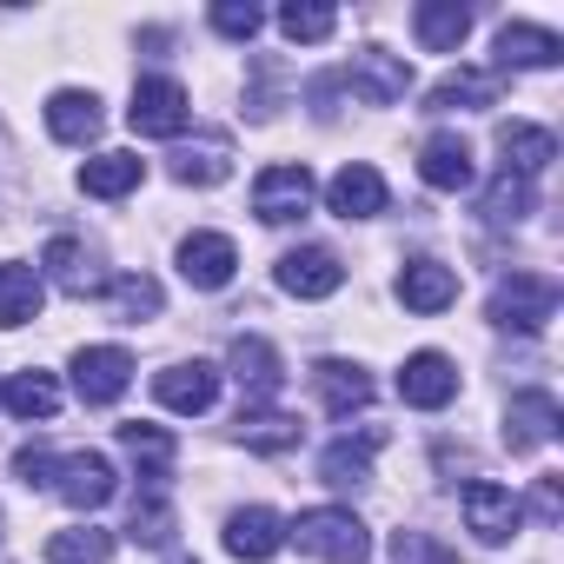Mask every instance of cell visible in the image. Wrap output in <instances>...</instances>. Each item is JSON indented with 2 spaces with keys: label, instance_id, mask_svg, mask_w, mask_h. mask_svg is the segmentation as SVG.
<instances>
[{
  "label": "cell",
  "instance_id": "1",
  "mask_svg": "<svg viewBox=\"0 0 564 564\" xmlns=\"http://www.w3.org/2000/svg\"><path fill=\"white\" fill-rule=\"evenodd\" d=\"M286 538H293L300 551L326 557V564H366V557H372L366 518L346 511V505H313V511H300V518L286 524Z\"/></svg>",
  "mask_w": 564,
  "mask_h": 564
},
{
  "label": "cell",
  "instance_id": "37",
  "mask_svg": "<svg viewBox=\"0 0 564 564\" xmlns=\"http://www.w3.org/2000/svg\"><path fill=\"white\" fill-rule=\"evenodd\" d=\"M333 28H339V14L333 8H319V0H293V8H279V34L286 41H333Z\"/></svg>",
  "mask_w": 564,
  "mask_h": 564
},
{
  "label": "cell",
  "instance_id": "28",
  "mask_svg": "<svg viewBox=\"0 0 564 564\" xmlns=\"http://www.w3.org/2000/svg\"><path fill=\"white\" fill-rule=\"evenodd\" d=\"M140 180H147V160L140 153H94L80 166V193H94V199H127Z\"/></svg>",
  "mask_w": 564,
  "mask_h": 564
},
{
  "label": "cell",
  "instance_id": "19",
  "mask_svg": "<svg viewBox=\"0 0 564 564\" xmlns=\"http://www.w3.org/2000/svg\"><path fill=\"white\" fill-rule=\"evenodd\" d=\"M399 300H405V313H445L452 300H458V272L452 265H438V259H405V272H399Z\"/></svg>",
  "mask_w": 564,
  "mask_h": 564
},
{
  "label": "cell",
  "instance_id": "24",
  "mask_svg": "<svg viewBox=\"0 0 564 564\" xmlns=\"http://www.w3.org/2000/svg\"><path fill=\"white\" fill-rule=\"evenodd\" d=\"M564 61V41L551 28H531V21H505L498 28V67H557Z\"/></svg>",
  "mask_w": 564,
  "mask_h": 564
},
{
  "label": "cell",
  "instance_id": "35",
  "mask_svg": "<svg viewBox=\"0 0 564 564\" xmlns=\"http://www.w3.org/2000/svg\"><path fill=\"white\" fill-rule=\"evenodd\" d=\"M47 557H54V564H107V557H113V531H100V524L54 531V538H47Z\"/></svg>",
  "mask_w": 564,
  "mask_h": 564
},
{
  "label": "cell",
  "instance_id": "27",
  "mask_svg": "<svg viewBox=\"0 0 564 564\" xmlns=\"http://www.w3.org/2000/svg\"><path fill=\"white\" fill-rule=\"evenodd\" d=\"M425 107H432V113H452V107H465V113L498 107V74H485V67H458V74H445V80L425 94Z\"/></svg>",
  "mask_w": 564,
  "mask_h": 564
},
{
  "label": "cell",
  "instance_id": "32",
  "mask_svg": "<svg viewBox=\"0 0 564 564\" xmlns=\"http://www.w3.org/2000/svg\"><path fill=\"white\" fill-rule=\"evenodd\" d=\"M531 206H538V193H531V180H518V173H498V180L485 186V199H478V213H485L491 226H518V219H531Z\"/></svg>",
  "mask_w": 564,
  "mask_h": 564
},
{
  "label": "cell",
  "instance_id": "20",
  "mask_svg": "<svg viewBox=\"0 0 564 564\" xmlns=\"http://www.w3.org/2000/svg\"><path fill=\"white\" fill-rule=\"evenodd\" d=\"M471 147L458 140V133H432L425 147H419V180L432 186V193H465L471 186Z\"/></svg>",
  "mask_w": 564,
  "mask_h": 564
},
{
  "label": "cell",
  "instance_id": "2",
  "mask_svg": "<svg viewBox=\"0 0 564 564\" xmlns=\"http://www.w3.org/2000/svg\"><path fill=\"white\" fill-rule=\"evenodd\" d=\"M485 319L505 326V333H544L557 319V279H544V272H505L498 286H491Z\"/></svg>",
  "mask_w": 564,
  "mask_h": 564
},
{
  "label": "cell",
  "instance_id": "38",
  "mask_svg": "<svg viewBox=\"0 0 564 564\" xmlns=\"http://www.w3.org/2000/svg\"><path fill=\"white\" fill-rule=\"evenodd\" d=\"M392 564H458V557L432 531H392Z\"/></svg>",
  "mask_w": 564,
  "mask_h": 564
},
{
  "label": "cell",
  "instance_id": "12",
  "mask_svg": "<svg viewBox=\"0 0 564 564\" xmlns=\"http://www.w3.org/2000/svg\"><path fill=\"white\" fill-rule=\"evenodd\" d=\"M279 286H286L293 300H333V293L346 286V265H339V252H326V246H300V252L279 259Z\"/></svg>",
  "mask_w": 564,
  "mask_h": 564
},
{
  "label": "cell",
  "instance_id": "13",
  "mask_svg": "<svg viewBox=\"0 0 564 564\" xmlns=\"http://www.w3.org/2000/svg\"><path fill=\"white\" fill-rule=\"evenodd\" d=\"M41 279H54V286L67 293V300H94V293H107V279H100V259L80 246V239H47V252H41Z\"/></svg>",
  "mask_w": 564,
  "mask_h": 564
},
{
  "label": "cell",
  "instance_id": "40",
  "mask_svg": "<svg viewBox=\"0 0 564 564\" xmlns=\"http://www.w3.org/2000/svg\"><path fill=\"white\" fill-rule=\"evenodd\" d=\"M14 471H21L28 485H47V471H54V452H47V445H21V452H14Z\"/></svg>",
  "mask_w": 564,
  "mask_h": 564
},
{
  "label": "cell",
  "instance_id": "31",
  "mask_svg": "<svg viewBox=\"0 0 564 564\" xmlns=\"http://www.w3.org/2000/svg\"><path fill=\"white\" fill-rule=\"evenodd\" d=\"M226 173H232L226 140H199V147H180V153H173V180H180V186H219Z\"/></svg>",
  "mask_w": 564,
  "mask_h": 564
},
{
  "label": "cell",
  "instance_id": "8",
  "mask_svg": "<svg viewBox=\"0 0 564 564\" xmlns=\"http://www.w3.org/2000/svg\"><path fill=\"white\" fill-rule=\"evenodd\" d=\"M232 272H239V246L226 232H186L180 239V279L199 293H219L232 286Z\"/></svg>",
  "mask_w": 564,
  "mask_h": 564
},
{
  "label": "cell",
  "instance_id": "18",
  "mask_svg": "<svg viewBox=\"0 0 564 564\" xmlns=\"http://www.w3.org/2000/svg\"><path fill=\"white\" fill-rule=\"evenodd\" d=\"M326 206H333L339 219H372V213H386V173L366 166V160L339 166V173L326 180Z\"/></svg>",
  "mask_w": 564,
  "mask_h": 564
},
{
  "label": "cell",
  "instance_id": "14",
  "mask_svg": "<svg viewBox=\"0 0 564 564\" xmlns=\"http://www.w3.org/2000/svg\"><path fill=\"white\" fill-rule=\"evenodd\" d=\"M465 524L478 531V544H505V538L524 524V505H518L505 485H491V478H471V485H465Z\"/></svg>",
  "mask_w": 564,
  "mask_h": 564
},
{
  "label": "cell",
  "instance_id": "21",
  "mask_svg": "<svg viewBox=\"0 0 564 564\" xmlns=\"http://www.w3.org/2000/svg\"><path fill=\"white\" fill-rule=\"evenodd\" d=\"M412 34L425 54H458V41L471 34V8L465 0H419L412 8Z\"/></svg>",
  "mask_w": 564,
  "mask_h": 564
},
{
  "label": "cell",
  "instance_id": "42",
  "mask_svg": "<svg viewBox=\"0 0 564 564\" xmlns=\"http://www.w3.org/2000/svg\"><path fill=\"white\" fill-rule=\"evenodd\" d=\"M173 564H193V557H173Z\"/></svg>",
  "mask_w": 564,
  "mask_h": 564
},
{
  "label": "cell",
  "instance_id": "3",
  "mask_svg": "<svg viewBox=\"0 0 564 564\" xmlns=\"http://www.w3.org/2000/svg\"><path fill=\"white\" fill-rule=\"evenodd\" d=\"M186 120H193V100H186L180 80H166V74L133 80V100H127V127H133V133H147V140H180Z\"/></svg>",
  "mask_w": 564,
  "mask_h": 564
},
{
  "label": "cell",
  "instance_id": "34",
  "mask_svg": "<svg viewBox=\"0 0 564 564\" xmlns=\"http://www.w3.org/2000/svg\"><path fill=\"white\" fill-rule=\"evenodd\" d=\"M239 445L246 452H293L300 445V419H286V412H239Z\"/></svg>",
  "mask_w": 564,
  "mask_h": 564
},
{
  "label": "cell",
  "instance_id": "7",
  "mask_svg": "<svg viewBox=\"0 0 564 564\" xmlns=\"http://www.w3.org/2000/svg\"><path fill=\"white\" fill-rule=\"evenodd\" d=\"M133 386V352L127 346H80L74 352V392L87 405H113Z\"/></svg>",
  "mask_w": 564,
  "mask_h": 564
},
{
  "label": "cell",
  "instance_id": "23",
  "mask_svg": "<svg viewBox=\"0 0 564 564\" xmlns=\"http://www.w3.org/2000/svg\"><path fill=\"white\" fill-rule=\"evenodd\" d=\"M41 300H47V279H41V265H28V259H8L0 265V326H28V319H41Z\"/></svg>",
  "mask_w": 564,
  "mask_h": 564
},
{
  "label": "cell",
  "instance_id": "25",
  "mask_svg": "<svg viewBox=\"0 0 564 564\" xmlns=\"http://www.w3.org/2000/svg\"><path fill=\"white\" fill-rule=\"evenodd\" d=\"M313 386H319V399H326V412H333V419H352V412H366V405H372V379H366V366L319 359V366H313Z\"/></svg>",
  "mask_w": 564,
  "mask_h": 564
},
{
  "label": "cell",
  "instance_id": "10",
  "mask_svg": "<svg viewBox=\"0 0 564 564\" xmlns=\"http://www.w3.org/2000/svg\"><path fill=\"white\" fill-rule=\"evenodd\" d=\"M153 399H160L166 412L199 419V412H213V399H219V366H206V359H180V366L153 372Z\"/></svg>",
  "mask_w": 564,
  "mask_h": 564
},
{
  "label": "cell",
  "instance_id": "4",
  "mask_svg": "<svg viewBox=\"0 0 564 564\" xmlns=\"http://www.w3.org/2000/svg\"><path fill=\"white\" fill-rule=\"evenodd\" d=\"M306 206H313V173H306V160H279V166H265V173L252 180V213H259L265 226L306 219Z\"/></svg>",
  "mask_w": 564,
  "mask_h": 564
},
{
  "label": "cell",
  "instance_id": "36",
  "mask_svg": "<svg viewBox=\"0 0 564 564\" xmlns=\"http://www.w3.org/2000/svg\"><path fill=\"white\" fill-rule=\"evenodd\" d=\"M107 300H113L127 319H160V306H166L160 279H147V272H120V279H107Z\"/></svg>",
  "mask_w": 564,
  "mask_h": 564
},
{
  "label": "cell",
  "instance_id": "15",
  "mask_svg": "<svg viewBox=\"0 0 564 564\" xmlns=\"http://www.w3.org/2000/svg\"><path fill=\"white\" fill-rule=\"evenodd\" d=\"M226 366H232V379H239V392H246V412H259L279 386H286V372H279V352L259 339V333H246V339H232V352H226Z\"/></svg>",
  "mask_w": 564,
  "mask_h": 564
},
{
  "label": "cell",
  "instance_id": "39",
  "mask_svg": "<svg viewBox=\"0 0 564 564\" xmlns=\"http://www.w3.org/2000/svg\"><path fill=\"white\" fill-rule=\"evenodd\" d=\"M213 28H219L226 41H252V34L265 28V14L252 8V0H219V8H213Z\"/></svg>",
  "mask_w": 564,
  "mask_h": 564
},
{
  "label": "cell",
  "instance_id": "11",
  "mask_svg": "<svg viewBox=\"0 0 564 564\" xmlns=\"http://www.w3.org/2000/svg\"><path fill=\"white\" fill-rule=\"evenodd\" d=\"M557 425H564V412H557V399H551L544 386L511 392V405H505V445H511V452H538V445H551Z\"/></svg>",
  "mask_w": 564,
  "mask_h": 564
},
{
  "label": "cell",
  "instance_id": "30",
  "mask_svg": "<svg viewBox=\"0 0 564 564\" xmlns=\"http://www.w3.org/2000/svg\"><path fill=\"white\" fill-rule=\"evenodd\" d=\"M0 405L34 425V419H54L61 412V386H54V372H14L8 386H0Z\"/></svg>",
  "mask_w": 564,
  "mask_h": 564
},
{
  "label": "cell",
  "instance_id": "6",
  "mask_svg": "<svg viewBox=\"0 0 564 564\" xmlns=\"http://www.w3.org/2000/svg\"><path fill=\"white\" fill-rule=\"evenodd\" d=\"M346 80H352V94H359L366 107H399V100L412 94L405 54H386V47H359L352 67H346Z\"/></svg>",
  "mask_w": 564,
  "mask_h": 564
},
{
  "label": "cell",
  "instance_id": "9",
  "mask_svg": "<svg viewBox=\"0 0 564 564\" xmlns=\"http://www.w3.org/2000/svg\"><path fill=\"white\" fill-rule=\"evenodd\" d=\"M399 399H405L412 412H445V405L458 399V366H452L445 352H412V359L399 366Z\"/></svg>",
  "mask_w": 564,
  "mask_h": 564
},
{
  "label": "cell",
  "instance_id": "22",
  "mask_svg": "<svg viewBox=\"0 0 564 564\" xmlns=\"http://www.w3.org/2000/svg\"><path fill=\"white\" fill-rule=\"evenodd\" d=\"M498 153H505V173L538 180L557 160V133L551 127H531V120H511V127H498Z\"/></svg>",
  "mask_w": 564,
  "mask_h": 564
},
{
  "label": "cell",
  "instance_id": "29",
  "mask_svg": "<svg viewBox=\"0 0 564 564\" xmlns=\"http://www.w3.org/2000/svg\"><path fill=\"white\" fill-rule=\"evenodd\" d=\"M120 452L140 465V478H147V485H160V478L173 471V458H180L173 432H160V425H140V419H133V425H120Z\"/></svg>",
  "mask_w": 564,
  "mask_h": 564
},
{
  "label": "cell",
  "instance_id": "41",
  "mask_svg": "<svg viewBox=\"0 0 564 564\" xmlns=\"http://www.w3.org/2000/svg\"><path fill=\"white\" fill-rule=\"evenodd\" d=\"M531 511H538L544 524H557V518H564V498H557V478H538V491H531Z\"/></svg>",
  "mask_w": 564,
  "mask_h": 564
},
{
  "label": "cell",
  "instance_id": "16",
  "mask_svg": "<svg viewBox=\"0 0 564 564\" xmlns=\"http://www.w3.org/2000/svg\"><path fill=\"white\" fill-rule=\"evenodd\" d=\"M226 551L239 557V564H265L279 544H286V518H279V511H265V505H246V511H232L226 518Z\"/></svg>",
  "mask_w": 564,
  "mask_h": 564
},
{
  "label": "cell",
  "instance_id": "17",
  "mask_svg": "<svg viewBox=\"0 0 564 564\" xmlns=\"http://www.w3.org/2000/svg\"><path fill=\"white\" fill-rule=\"evenodd\" d=\"M100 127H107L100 94H87V87H61V94H47V133H54L61 147H87V140H100Z\"/></svg>",
  "mask_w": 564,
  "mask_h": 564
},
{
  "label": "cell",
  "instance_id": "26",
  "mask_svg": "<svg viewBox=\"0 0 564 564\" xmlns=\"http://www.w3.org/2000/svg\"><path fill=\"white\" fill-rule=\"evenodd\" d=\"M386 445V432H359V438H333L326 452H319V478L326 485H339V491H352V485H366L372 478V452Z\"/></svg>",
  "mask_w": 564,
  "mask_h": 564
},
{
  "label": "cell",
  "instance_id": "5",
  "mask_svg": "<svg viewBox=\"0 0 564 564\" xmlns=\"http://www.w3.org/2000/svg\"><path fill=\"white\" fill-rule=\"evenodd\" d=\"M47 485H54L74 511H100V505L120 491V478H113V465H107L100 452H67V458H54Z\"/></svg>",
  "mask_w": 564,
  "mask_h": 564
},
{
  "label": "cell",
  "instance_id": "33",
  "mask_svg": "<svg viewBox=\"0 0 564 564\" xmlns=\"http://www.w3.org/2000/svg\"><path fill=\"white\" fill-rule=\"evenodd\" d=\"M173 505H166V491L160 485H147L140 498H133V511H127V538L133 544H173Z\"/></svg>",
  "mask_w": 564,
  "mask_h": 564
}]
</instances>
